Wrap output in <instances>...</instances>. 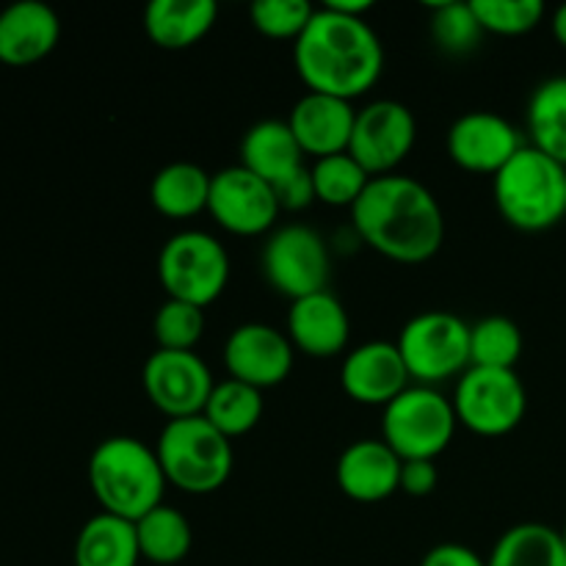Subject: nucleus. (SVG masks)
Segmentation results:
<instances>
[{"instance_id": "obj_1", "label": "nucleus", "mask_w": 566, "mask_h": 566, "mask_svg": "<svg viewBox=\"0 0 566 566\" xmlns=\"http://www.w3.org/2000/svg\"><path fill=\"white\" fill-rule=\"evenodd\" d=\"M352 224L359 241L403 265L426 263L446 241V216L434 193L398 171L370 180L352 208Z\"/></svg>"}, {"instance_id": "obj_2", "label": "nucleus", "mask_w": 566, "mask_h": 566, "mask_svg": "<svg viewBox=\"0 0 566 566\" xmlns=\"http://www.w3.org/2000/svg\"><path fill=\"white\" fill-rule=\"evenodd\" d=\"M293 66L307 92L354 103L379 83L385 48L368 20L343 17L321 6L293 44Z\"/></svg>"}, {"instance_id": "obj_3", "label": "nucleus", "mask_w": 566, "mask_h": 566, "mask_svg": "<svg viewBox=\"0 0 566 566\" xmlns=\"http://www.w3.org/2000/svg\"><path fill=\"white\" fill-rule=\"evenodd\" d=\"M88 486L105 514L122 520H142L164 506L166 475L155 446L136 437H108L88 457Z\"/></svg>"}, {"instance_id": "obj_4", "label": "nucleus", "mask_w": 566, "mask_h": 566, "mask_svg": "<svg viewBox=\"0 0 566 566\" xmlns=\"http://www.w3.org/2000/svg\"><path fill=\"white\" fill-rule=\"evenodd\" d=\"M497 213L520 232H545L566 219V166L525 144L495 177Z\"/></svg>"}, {"instance_id": "obj_5", "label": "nucleus", "mask_w": 566, "mask_h": 566, "mask_svg": "<svg viewBox=\"0 0 566 566\" xmlns=\"http://www.w3.org/2000/svg\"><path fill=\"white\" fill-rule=\"evenodd\" d=\"M166 481L186 495H213L232 475V442L202 415L169 420L155 442Z\"/></svg>"}, {"instance_id": "obj_6", "label": "nucleus", "mask_w": 566, "mask_h": 566, "mask_svg": "<svg viewBox=\"0 0 566 566\" xmlns=\"http://www.w3.org/2000/svg\"><path fill=\"white\" fill-rule=\"evenodd\" d=\"M457 412L451 398L437 387L409 385L396 401H390L381 415V440L401 462L429 459L448 451L457 434Z\"/></svg>"}, {"instance_id": "obj_7", "label": "nucleus", "mask_w": 566, "mask_h": 566, "mask_svg": "<svg viewBox=\"0 0 566 566\" xmlns=\"http://www.w3.org/2000/svg\"><path fill=\"white\" fill-rule=\"evenodd\" d=\"M158 282L166 298L210 307L230 282L227 249L210 232H175L158 252Z\"/></svg>"}, {"instance_id": "obj_8", "label": "nucleus", "mask_w": 566, "mask_h": 566, "mask_svg": "<svg viewBox=\"0 0 566 566\" xmlns=\"http://www.w3.org/2000/svg\"><path fill=\"white\" fill-rule=\"evenodd\" d=\"M396 346L415 385L437 387L470 368V324L448 310H426L409 318Z\"/></svg>"}, {"instance_id": "obj_9", "label": "nucleus", "mask_w": 566, "mask_h": 566, "mask_svg": "<svg viewBox=\"0 0 566 566\" xmlns=\"http://www.w3.org/2000/svg\"><path fill=\"white\" fill-rule=\"evenodd\" d=\"M451 401L459 426L479 437L512 434L528 412V390L517 370L468 368Z\"/></svg>"}, {"instance_id": "obj_10", "label": "nucleus", "mask_w": 566, "mask_h": 566, "mask_svg": "<svg viewBox=\"0 0 566 566\" xmlns=\"http://www.w3.org/2000/svg\"><path fill=\"white\" fill-rule=\"evenodd\" d=\"M265 282L280 296L296 298L329 291L332 252L324 238L304 224H285L269 232L260 254Z\"/></svg>"}, {"instance_id": "obj_11", "label": "nucleus", "mask_w": 566, "mask_h": 566, "mask_svg": "<svg viewBox=\"0 0 566 566\" xmlns=\"http://www.w3.org/2000/svg\"><path fill=\"white\" fill-rule=\"evenodd\" d=\"M418 144V119L398 99H374L357 111L348 155L370 177L396 175Z\"/></svg>"}, {"instance_id": "obj_12", "label": "nucleus", "mask_w": 566, "mask_h": 566, "mask_svg": "<svg viewBox=\"0 0 566 566\" xmlns=\"http://www.w3.org/2000/svg\"><path fill=\"white\" fill-rule=\"evenodd\" d=\"M142 385L149 403L169 420L197 418L205 412L216 381L208 363L197 352H164L155 348L142 370Z\"/></svg>"}, {"instance_id": "obj_13", "label": "nucleus", "mask_w": 566, "mask_h": 566, "mask_svg": "<svg viewBox=\"0 0 566 566\" xmlns=\"http://www.w3.org/2000/svg\"><path fill=\"white\" fill-rule=\"evenodd\" d=\"M208 213L230 235L258 238L276 230L282 208L274 188L238 164L213 175Z\"/></svg>"}, {"instance_id": "obj_14", "label": "nucleus", "mask_w": 566, "mask_h": 566, "mask_svg": "<svg viewBox=\"0 0 566 566\" xmlns=\"http://www.w3.org/2000/svg\"><path fill=\"white\" fill-rule=\"evenodd\" d=\"M296 348L291 337L269 324H241L224 343L227 379L243 381L254 390H271L291 376Z\"/></svg>"}, {"instance_id": "obj_15", "label": "nucleus", "mask_w": 566, "mask_h": 566, "mask_svg": "<svg viewBox=\"0 0 566 566\" xmlns=\"http://www.w3.org/2000/svg\"><path fill=\"white\" fill-rule=\"evenodd\" d=\"M446 147L459 169L495 177L525 147V138L506 116L470 111L453 122Z\"/></svg>"}, {"instance_id": "obj_16", "label": "nucleus", "mask_w": 566, "mask_h": 566, "mask_svg": "<svg viewBox=\"0 0 566 566\" xmlns=\"http://www.w3.org/2000/svg\"><path fill=\"white\" fill-rule=\"evenodd\" d=\"M412 385L401 352L390 340H370L352 348L340 365V387L363 407H381L396 401Z\"/></svg>"}, {"instance_id": "obj_17", "label": "nucleus", "mask_w": 566, "mask_h": 566, "mask_svg": "<svg viewBox=\"0 0 566 566\" xmlns=\"http://www.w3.org/2000/svg\"><path fill=\"white\" fill-rule=\"evenodd\" d=\"M354 119H357V108L348 99L307 92L293 105L285 122L291 125L302 153L307 158L321 160L329 155L348 153Z\"/></svg>"}, {"instance_id": "obj_18", "label": "nucleus", "mask_w": 566, "mask_h": 566, "mask_svg": "<svg viewBox=\"0 0 566 566\" xmlns=\"http://www.w3.org/2000/svg\"><path fill=\"white\" fill-rule=\"evenodd\" d=\"M285 335L291 337L296 352L313 359H329L348 348L352 318L335 293L321 291L291 302Z\"/></svg>"}, {"instance_id": "obj_19", "label": "nucleus", "mask_w": 566, "mask_h": 566, "mask_svg": "<svg viewBox=\"0 0 566 566\" xmlns=\"http://www.w3.org/2000/svg\"><path fill=\"white\" fill-rule=\"evenodd\" d=\"M401 459L381 440H357L337 459V486L357 503H381L401 492Z\"/></svg>"}, {"instance_id": "obj_20", "label": "nucleus", "mask_w": 566, "mask_h": 566, "mask_svg": "<svg viewBox=\"0 0 566 566\" xmlns=\"http://www.w3.org/2000/svg\"><path fill=\"white\" fill-rule=\"evenodd\" d=\"M59 39V14L42 0H17L0 11V64H36L53 53Z\"/></svg>"}, {"instance_id": "obj_21", "label": "nucleus", "mask_w": 566, "mask_h": 566, "mask_svg": "<svg viewBox=\"0 0 566 566\" xmlns=\"http://www.w3.org/2000/svg\"><path fill=\"white\" fill-rule=\"evenodd\" d=\"M307 155L298 147L291 125L282 119H263L241 138V166L269 182L271 188L304 169Z\"/></svg>"}, {"instance_id": "obj_22", "label": "nucleus", "mask_w": 566, "mask_h": 566, "mask_svg": "<svg viewBox=\"0 0 566 566\" xmlns=\"http://www.w3.org/2000/svg\"><path fill=\"white\" fill-rule=\"evenodd\" d=\"M213 0H153L144 9V31L160 50H188L202 42L216 25Z\"/></svg>"}, {"instance_id": "obj_23", "label": "nucleus", "mask_w": 566, "mask_h": 566, "mask_svg": "<svg viewBox=\"0 0 566 566\" xmlns=\"http://www.w3.org/2000/svg\"><path fill=\"white\" fill-rule=\"evenodd\" d=\"M210 180L213 175H208L202 166L191 164V160H175L153 177L149 202L166 219H193L199 213H208Z\"/></svg>"}, {"instance_id": "obj_24", "label": "nucleus", "mask_w": 566, "mask_h": 566, "mask_svg": "<svg viewBox=\"0 0 566 566\" xmlns=\"http://www.w3.org/2000/svg\"><path fill=\"white\" fill-rule=\"evenodd\" d=\"M138 562L136 523L105 512L83 523L75 539V566H138Z\"/></svg>"}, {"instance_id": "obj_25", "label": "nucleus", "mask_w": 566, "mask_h": 566, "mask_svg": "<svg viewBox=\"0 0 566 566\" xmlns=\"http://www.w3.org/2000/svg\"><path fill=\"white\" fill-rule=\"evenodd\" d=\"M486 566H566L562 531L545 523L512 525L495 542Z\"/></svg>"}, {"instance_id": "obj_26", "label": "nucleus", "mask_w": 566, "mask_h": 566, "mask_svg": "<svg viewBox=\"0 0 566 566\" xmlns=\"http://www.w3.org/2000/svg\"><path fill=\"white\" fill-rule=\"evenodd\" d=\"M531 147L566 166V75L547 77L534 88L525 111Z\"/></svg>"}, {"instance_id": "obj_27", "label": "nucleus", "mask_w": 566, "mask_h": 566, "mask_svg": "<svg viewBox=\"0 0 566 566\" xmlns=\"http://www.w3.org/2000/svg\"><path fill=\"white\" fill-rule=\"evenodd\" d=\"M136 536L142 562L158 566L180 564L193 547V528L188 517L166 503L136 520Z\"/></svg>"}, {"instance_id": "obj_28", "label": "nucleus", "mask_w": 566, "mask_h": 566, "mask_svg": "<svg viewBox=\"0 0 566 566\" xmlns=\"http://www.w3.org/2000/svg\"><path fill=\"white\" fill-rule=\"evenodd\" d=\"M263 392L243 385V381L224 379L216 381L213 392H210L208 403H205L202 418L232 442L258 429V423L263 420Z\"/></svg>"}, {"instance_id": "obj_29", "label": "nucleus", "mask_w": 566, "mask_h": 566, "mask_svg": "<svg viewBox=\"0 0 566 566\" xmlns=\"http://www.w3.org/2000/svg\"><path fill=\"white\" fill-rule=\"evenodd\" d=\"M523 357V332L506 315H490L470 326V368L514 370Z\"/></svg>"}, {"instance_id": "obj_30", "label": "nucleus", "mask_w": 566, "mask_h": 566, "mask_svg": "<svg viewBox=\"0 0 566 566\" xmlns=\"http://www.w3.org/2000/svg\"><path fill=\"white\" fill-rule=\"evenodd\" d=\"M310 175H313L315 202L348 210L359 202L365 188L374 180V177H370L348 153L315 160V164L310 166Z\"/></svg>"}, {"instance_id": "obj_31", "label": "nucleus", "mask_w": 566, "mask_h": 566, "mask_svg": "<svg viewBox=\"0 0 566 566\" xmlns=\"http://www.w3.org/2000/svg\"><path fill=\"white\" fill-rule=\"evenodd\" d=\"M431 39L437 48L448 55H468L484 42V28L475 17L473 6L446 0V3L431 6Z\"/></svg>"}, {"instance_id": "obj_32", "label": "nucleus", "mask_w": 566, "mask_h": 566, "mask_svg": "<svg viewBox=\"0 0 566 566\" xmlns=\"http://www.w3.org/2000/svg\"><path fill=\"white\" fill-rule=\"evenodd\" d=\"M205 335V310L166 298L153 318V337L164 352H197Z\"/></svg>"}, {"instance_id": "obj_33", "label": "nucleus", "mask_w": 566, "mask_h": 566, "mask_svg": "<svg viewBox=\"0 0 566 566\" xmlns=\"http://www.w3.org/2000/svg\"><path fill=\"white\" fill-rule=\"evenodd\" d=\"M484 33L495 36H523L545 20L542 0H470Z\"/></svg>"}, {"instance_id": "obj_34", "label": "nucleus", "mask_w": 566, "mask_h": 566, "mask_svg": "<svg viewBox=\"0 0 566 566\" xmlns=\"http://www.w3.org/2000/svg\"><path fill=\"white\" fill-rule=\"evenodd\" d=\"M315 14V6L307 0H254L249 9L254 31L276 42H293L302 36Z\"/></svg>"}, {"instance_id": "obj_35", "label": "nucleus", "mask_w": 566, "mask_h": 566, "mask_svg": "<svg viewBox=\"0 0 566 566\" xmlns=\"http://www.w3.org/2000/svg\"><path fill=\"white\" fill-rule=\"evenodd\" d=\"M276 202L287 213H298V210L310 208L315 202V188H313V175H310V166L298 169L296 175L285 177L282 182L274 186Z\"/></svg>"}, {"instance_id": "obj_36", "label": "nucleus", "mask_w": 566, "mask_h": 566, "mask_svg": "<svg viewBox=\"0 0 566 566\" xmlns=\"http://www.w3.org/2000/svg\"><path fill=\"white\" fill-rule=\"evenodd\" d=\"M440 484V470L437 462L429 459H412L401 464V492L409 497H426Z\"/></svg>"}, {"instance_id": "obj_37", "label": "nucleus", "mask_w": 566, "mask_h": 566, "mask_svg": "<svg viewBox=\"0 0 566 566\" xmlns=\"http://www.w3.org/2000/svg\"><path fill=\"white\" fill-rule=\"evenodd\" d=\"M420 566H486V558H481L473 547L446 542V545L431 547Z\"/></svg>"}, {"instance_id": "obj_38", "label": "nucleus", "mask_w": 566, "mask_h": 566, "mask_svg": "<svg viewBox=\"0 0 566 566\" xmlns=\"http://www.w3.org/2000/svg\"><path fill=\"white\" fill-rule=\"evenodd\" d=\"M324 6L343 17H354V20H365V17L374 11V3H370V0H326Z\"/></svg>"}, {"instance_id": "obj_39", "label": "nucleus", "mask_w": 566, "mask_h": 566, "mask_svg": "<svg viewBox=\"0 0 566 566\" xmlns=\"http://www.w3.org/2000/svg\"><path fill=\"white\" fill-rule=\"evenodd\" d=\"M551 28H553V36H556V42L562 44V48H566V3H562L556 11H553Z\"/></svg>"}, {"instance_id": "obj_40", "label": "nucleus", "mask_w": 566, "mask_h": 566, "mask_svg": "<svg viewBox=\"0 0 566 566\" xmlns=\"http://www.w3.org/2000/svg\"><path fill=\"white\" fill-rule=\"evenodd\" d=\"M562 536H564V545H566V525L562 528Z\"/></svg>"}]
</instances>
